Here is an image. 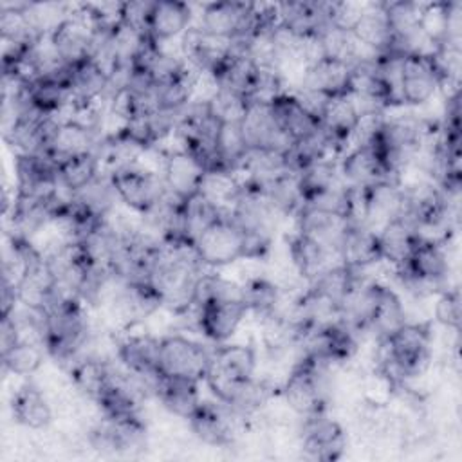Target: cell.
I'll return each mask as SVG.
<instances>
[{"instance_id": "35", "label": "cell", "mask_w": 462, "mask_h": 462, "mask_svg": "<svg viewBox=\"0 0 462 462\" xmlns=\"http://www.w3.org/2000/svg\"><path fill=\"white\" fill-rule=\"evenodd\" d=\"M298 180V189L301 195L303 204L310 202L314 197L321 195L334 184L341 180L339 177V168H337V159H319L309 166H305L300 173H296Z\"/></svg>"}, {"instance_id": "6", "label": "cell", "mask_w": 462, "mask_h": 462, "mask_svg": "<svg viewBox=\"0 0 462 462\" xmlns=\"http://www.w3.org/2000/svg\"><path fill=\"white\" fill-rule=\"evenodd\" d=\"M346 435L343 426L330 419L327 411L303 417L301 451L303 457L318 462H332L343 455Z\"/></svg>"}, {"instance_id": "2", "label": "cell", "mask_w": 462, "mask_h": 462, "mask_svg": "<svg viewBox=\"0 0 462 462\" xmlns=\"http://www.w3.org/2000/svg\"><path fill=\"white\" fill-rule=\"evenodd\" d=\"M195 251L206 269L224 267L244 258V233L227 209L200 233Z\"/></svg>"}, {"instance_id": "3", "label": "cell", "mask_w": 462, "mask_h": 462, "mask_svg": "<svg viewBox=\"0 0 462 462\" xmlns=\"http://www.w3.org/2000/svg\"><path fill=\"white\" fill-rule=\"evenodd\" d=\"M110 177L119 200L137 215L146 213L168 189L162 171L143 162L112 171Z\"/></svg>"}, {"instance_id": "8", "label": "cell", "mask_w": 462, "mask_h": 462, "mask_svg": "<svg viewBox=\"0 0 462 462\" xmlns=\"http://www.w3.org/2000/svg\"><path fill=\"white\" fill-rule=\"evenodd\" d=\"M49 40L58 58L67 65L74 67L90 58L92 25L79 5H72V11L49 32Z\"/></svg>"}, {"instance_id": "7", "label": "cell", "mask_w": 462, "mask_h": 462, "mask_svg": "<svg viewBox=\"0 0 462 462\" xmlns=\"http://www.w3.org/2000/svg\"><path fill=\"white\" fill-rule=\"evenodd\" d=\"M159 339L148 332H134L126 328L123 337L116 343L117 361L132 374L143 377L153 390L159 381Z\"/></svg>"}, {"instance_id": "29", "label": "cell", "mask_w": 462, "mask_h": 462, "mask_svg": "<svg viewBox=\"0 0 462 462\" xmlns=\"http://www.w3.org/2000/svg\"><path fill=\"white\" fill-rule=\"evenodd\" d=\"M269 105L278 126L292 139V143L305 139L319 130V123L303 110L291 90L280 94Z\"/></svg>"}, {"instance_id": "12", "label": "cell", "mask_w": 462, "mask_h": 462, "mask_svg": "<svg viewBox=\"0 0 462 462\" xmlns=\"http://www.w3.org/2000/svg\"><path fill=\"white\" fill-rule=\"evenodd\" d=\"M197 318V328L209 341L226 343L238 330L247 316L242 300H215L202 307H191Z\"/></svg>"}, {"instance_id": "11", "label": "cell", "mask_w": 462, "mask_h": 462, "mask_svg": "<svg viewBox=\"0 0 462 462\" xmlns=\"http://www.w3.org/2000/svg\"><path fill=\"white\" fill-rule=\"evenodd\" d=\"M236 415L224 402H208L202 401L197 411L188 419L191 433L204 444L213 448H227L235 442L236 435Z\"/></svg>"}, {"instance_id": "44", "label": "cell", "mask_w": 462, "mask_h": 462, "mask_svg": "<svg viewBox=\"0 0 462 462\" xmlns=\"http://www.w3.org/2000/svg\"><path fill=\"white\" fill-rule=\"evenodd\" d=\"M435 321L446 328H460V291L458 287H448L437 294Z\"/></svg>"}, {"instance_id": "9", "label": "cell", "mask_w": 462, "mask_h": 462, "mask_svg": "<svg viewBox=\"0 0 462 462\" xmlns=\"http://www.w3.org/2000/svg\"><path fill=\"white\" fill-rule=\"evenodd\" d=\"M240 132L249 150H271L285 153L292 146V139L278 126L271 105L249 101Z\"/></svg>"}, {"instance_id": "14", "label": "cell", "mask_w": 462, "mask_h": 462, "mask_svg": "<svg viewBox=\"0 0 462 462\" xmlns=\"http://www.w3.org/2000/svg\"><path fill=\"white\" fill-rule=\"evenodd\" d=\"M180 56L189 67L200 74H213L227 56L229 40H220L204 32L199 25H191L180 36Z\"/></svg>"}, {"instance_id": "38", "label": "cell", "mask_w": 462, "mask_h": 462, "mask_svg": "<svg viewBox=\"0 0 462 462\" xmlns=\"http://www.w3.org/2000/svg\"><path fill=\"white\" fill-rule=\"evenodd\" d=\"M215 300H242V285L208 269L195 282L191 307H202Z\"/></svg>"}, {"instance_id": "4", "label": "cell", "mask_w": 462, "mask_h": 462, "mask_svg": "<svg viewBox=\"0 0 462 462\" xmlns=\"http://www.w3.org/2000/svg\"><path fill=\"white\" fill-rule=\"evenodd\" d=\"M254 2H211L199 14V27L220 40L251 38L254 29Z\"/></svg>"}, {"instance_id": "47", "label": "cell", "mask_w": 462, "mask_h": 462, "mask_svg": "<svg viewBox=\"0 0 462 462\" xmlns=\"http://www.w3.org/2000/svg\"><path fill=\"white\" fill-rule=\"evenodd\" d=\"M20 341V332L16 323L13 321L11 316H2V325H0V352L4 354L9 350L13 345Z\"/></svg>"}, {"instance_id": "39", "label": "cell", "mask_w": 462, "mask_h": 462, "mask_svg": "<svg viewBox=\"0 0 462 462\" xmlns=\"http://www.w3.org/2000/svg\"><path fill=\"white\" fill-rule=\"evenodd\" d=\"M242 188V179L238 173L229 171H206L199 188V193L204 195L209 202L220 209H229L236 200Z\"/></svg>"}, {"instance_id": "25", "label": "cell", "mask_w": 462, "mask_h": 462, "mask_svg": "<svg viewBox=\"0 0 462 462\" xmlns=\"http://www.w3.org/2000/svg\"><path fill=\"white\" fill-rule=\"evenodd\" d=\"M197 381L182 379V377H170V375H159L157 386H155V399L175 417L189 419L199 404L202 402L200 392H199Z\"/></svg>"}, {"instance_id": "27", "label": "cell", "mask_w": 462, "mask_h": 462, "mask_svg": "<svg viewBox=\"0 0 462 462\" xmlns=\"http://www.w3.org/2000/svg\"><path fill=\"white\" fill-rule=\"evenodd\" d=\"M348 81L350 65L330 58H321L305 67V70L300 76L298 87L318 90L327 96H337L348 92Z\"/></svg>"}, {"instance_id": "31", "label": "cell", "mask_w": 462, "mask_h": 462, "mask_svg": "<svg viewBox=\"0 0 462 462\" xmlns=\"http://www.w3.org/2000/svg\"><path fill=\"white\" fill-rule=\"evenodd\" d=\"M108 78L110 76L90 58L79 65H74L72 79L69 87L72 106L103 103L105 92L108 87Z\"/></svg>"}, {"instance_id": "18", "label": "cell", "mask_w": 462, "mask_h": 462, "mask_svg": "<svg viewBox=\"0 0 462 462\" xmlns=\"http://www.w3.org/2000/svg\"><path fill=\"white\" fill-rule=\"evenodd\" d=\"M287 247H289V260L292 263V269L307 283L318 278L323 271L330 269L332 265L341 263L339 254L332 253L330 249L323 247L316 240L298 231H294L289 236Z\"/></svg>"}, {"instance_id": "26", "label": "cell", "mask_w": 462, "mask_h": 462, "mask_svg": "<svg viewBox=\"0 0 462 462\" xmlns=\"http://www.w3.org/2000/svg\"><path fill=\"white\" fill-rule=\"evenodd\" d=\"M13 419L29 430H45L52 422V408L34 383H23L11 397Z\"/></svg>"}, {"instance_id": "32", "label": "cell", "mask_w": 462, "mask_h": 462, "mask_svg": "<svg viewBox=\"0 0 462 462\" xmlns=\"http://www.w3.org/2000/svg\"><path fill=\"white\" fill-rule=\"evenodd\" d=\"M404 323H406V314H404V305L401 298L393 289L381 283L379 298H377L366 336H372L374 339H377V343H381L388 339Z\"/></svg>"}, {"instance_id": "46", "label": "cell", "mask_w": 462, "mask_h": 462, "mask_svg": "<svg viewBox=\"0 0 462 462\" xmlns=\"http://www.w3.org/2000/svg\"><path fill=\"white\" fill-rule=\"evenodd\" d=\"M365 4L356 2H328V25L343 31H352L363 14Z\"/></svg>"}, {"instance_id": "23", "label": "cell", "mask_w": 462, "mask_h": 462, "mask_svg": "<svg viewBox=\"0 0 462 462\" xmlns=\"http://www.w3.org/2000/svg\"><path fill=\"white\" fill-rule=\"evenodd\" d=\"M101 137L103 134L99 130H92L70 119H63L51 148L43 155H47L56 164V168H60L70 157L94 152Z\"/></svg>"}, {"instance_id": "40", "label": "cell", "mask_w": 462, "mask_h": 462, "mask_svg": "<svg viewBox=\"0 0 462 462\" xmlns=\"http://www.w3.org/2000/svg\"><path fill=\"white\" fill-rule=\"evenodd\" d=\"M319 43L323 51V58H330L346 65H354L359 58L365 56L363 47L352 34V31H343L336 27H327L319 34Z\"/></svg>"}, {"instance_id": "43", "label": "cell", "mask_w": 462, "mask_h": 462, "mask_svg": "<svg viewBox=\"0 0 462 462\" xmlns=\"http://www.w3.org/2000/svg\"><path fill=\"white\" fill-rule=\"evenodd\" d=\"M209 112L222 123V125H240L245 117L249 99L227 90V88H217L213 96L208 99Z\"/></svg>"}, {"instance_id": "22", "label": "cell", "mask_w": 462, "mask_h": 462, "mask_svg": "<svg viewBox=\"0 0 462 462\" xmlns=\"http://www.w3.org/2000/svg\"><path fill=\"white\" fill-rule=\"evenodd\" d=\"M402 206L401 182H379L363 189L365 224L379 231L384 224L397 218Z\"/></svg>"}, {"instance_id": "33", "label": "cell", "mask_w": 462, "mask_h": 462, "mask_svg": "<svg viewBox=\"0 0 462 462\" xmlns=\"http://www.w3.org/2000/svg\"><path fill=\"white\" fill-rule=\"evenodd\" d=\"M72 200L97 218H106L121 202L108 171H99L87 186L72 193Z\"/></svg>"}, {"instance_id": "28", "label": "cell", "mask_w": 462, "mask_h": 462, "mask_svg": "<svg viewBox=\"0 0 462 462\" xmlns=\"http://www.w3.org/2000/svg\"><path fill=\"white\" fill-rule=\"evenodd\" d=\"M377 236L381 247V262L390 263L393 269L406 263L415 244L419 242L417 231L402 218H393L384 224L377 231Z\"/></svg>"}, {"instance_id": "21", "label": "cell", "mask_w": 462, "mask_h": 462, "mask_svg": "<svg viewBox=\"0 0 462 462\" xmlns=\"http://www.w3.org/2000/svg\"><path fill=\"white\" fill-rule=\"evenodd\" d=\"M193 13L191 5L177 0H159L153 2L150 22H148V36L162 45L168 40L182 36L191 27Z\"/></svg>"}, {"instance_id": "20", "label": "cell", "mask_w": 462, "mask_h": 462, "mask_svg": "<svg viewBox=\"0 0 462 462\" xmlns=\"http://www.w3.org/2000/svg\"><path fill=\"white\" fill-rule=\"evenodd\" d=\"M280 25L289 32L307 38L319 36L328 25V2H280Z\"/></svg>"}, {"instance_id": "19", "label": "cell", "mask_w": 462, "mask_h": 462, "mask_svg": "<svg viewBox=\"0 0 462 462\" xmlns=\"http://www.w3.org/2000/svg\"><path fill=\"white\" fill-rule=\"evenodd\" d=\"M161 171L166 188L184 200L199 193L202 177L206 173L204 166L189 152L182 148H175L162 155Z\"/></svg>"}, {"instance_id": "36", "label": "cell", "mask_w": 462, "mask_h": 462, "mask_svg": "<svg viewBox=\"0 0 462 462\" xmlns=\"http://www.w3.org/2000/svg\"><path fill=\"white\" fill-rule=\"evenodd\" d=\"M200 72L188 67L182 74L164 83L155 85L153 96L159 110H179L195 97V88Z\"/></svg>"}, {"instance_id": "5", "label": "cell", "mask_w": 462, "mask_h": 462, "mask_svg": "<svg viewBox=\"0 0 462 462\" xmlns=\"http://www.w3.org/2000/svg\"><path fill=\"white\" fill-rule=\"evenodd\" d=\"M162 307V300L150 282H123L103 307L123 327H139Z\"/></svg>"}, {"instance_id": "13", "label": "cell", "mask_w": 462, "mask_h": 462, "mask_svg": "<svg viewBox=\"0 0 462 462\" xmlns=\"http://www.w3.org/2000/svg\"><path fill=\"white\" fill-rule=\"evenodd\" d=\"M440 88L437 72L428 54H408L401 72V99L402 105L420 106L431 101Z\"/></svg>"}, {"instance_id": "42", "label": "cell", "mask_w": 462, "mask_h": 462, "mask_svg": "<svg viewBox=\"0 0 462 462\" xmlns=\"http://www.w3.org/2000/svg\"><path fill=\"white\" fill-rule=\"evenodd\" d=\"M43 365L42 345L20 339L2 354V366L5 372L20 377L32 375Z\"/></svg>"}, {"instance_id": "1", "label": "cell", "mask_w": 462, "mask_h": 462, "mask_svg": "<svg viewBox=\"0 0 462 462\" xmlns=\"http://www.w3.org/2000/svg\"><path fill=\"white\" fill-rule=\"evenodd\" d=\"M211 368V352L199 341L182 334H168L159 339V372L202 383Z\"/></svg>"}, {"instance_id": "45", "label": "cell", "mask_w": 462, "mask_h": 462, "mask_svg": "<svg viewBox=\"0 0 462 462\" xmlns=\"http://www.w3.org/2000/svg\"><path fill=\"white\" fill-rule=\"evenodd\" d=\"M153 2L152 0H130L121 2L119 5V20L135 31L148 34V22L152 13Z\"/></svg>"}, {"instance_id": "41", "label": "cell", "mask_w": 462, "mask_h": 462, "mask_svg": "<svg viewBox=\"0 0 462 462\" xmlns=\"http://www.w3.org/2000/svg\"><path fill=\"white\" fill-rule=\"evenodd\" d=\"M99 171H103V168L94 152L70 157L58 168L60 182L72 193L87 186Z\"/></svg>"}, {"instance_id": "34", "label": "cell", "mask_w": 462, "mask_h": 462, "mask_svg": "<svg viewBox=\"0 0 462 462\" xmlns=\"http://www.w3.org/2000/svg\"><path fill=\"white\" fill-rule=\"evenodd\" d=\"M242 301L247 314H254L258 319L273 314L283 296V289L267 276H249L242 283Z\"/></svg>"}, {"instance_id": "17", "label": "cell", "mask_w": 462, "mask_h": 462, "mask_svg": "<svg viewBox=\"0 0 462 462\" xmlns=\"http://www.w3.org/2000/svg\"><path fill=\"white\" fill-rule=\"evenodd\" d=\"M357 117L359 112L348 92L332 96L328 99L327 108L319 119V128L337 157H341L348 150V141L357 123Z\"/></svg>"}, {"instance_id": "37", "label": "cell", "mask_w": 462, "mask_h": 462, "mask_svg": "<svg viewBox=\"0 0 462 462\" xmlns=\"http://www.w3.org/2000/svg\"><path fill=\"white\" fill-rule=\"evenodd\" d=\"M218 206L209 202L204 195L195 193L184 200L182 206V235L186 240L193 242L200 236V233L211 226L222 213Z\"/></svg>"}, {"instance_id": "15", "label": "cell", "mask_w": 462, "mask_h": 462, "mask_svg": "<svg viewBox=\"0 0 462 462\" xmlns=\"http://www.w3.org/2000/svg\"><path fill=\"white\" fill-rule=\"evenodd\" d=\"M294 220L298 233L316 240L323 247L339 254L341 242L346 229L350 227V222L345 217L310 206H301L300 211L294 215Z\"/></svg>"}, {"instance_id": "24", "label": "cell", "mask_w": 462, "mask_h": 462, "mask_svg": "<svg viewBox=\"0 0 462 462\" xmlns=\"http://www.w3.org/2000/svg\"><path fill=\"white\" fill-rule=\"evenodd\" d=\"M341 263L352 269H368L381 262L377 231L366 224H350L339 247Z\"/></svg>"}, {"instance_id": "16", "label": "cell", "mask_w": 462, "mask_h": 462, "mask_svg": "<svg viewBox=\"0 0 462 462\" xmlns=\"http://www.w3.org/2000/svg\"><path fill=\"white\" fill-rule=\"evenodd\" d=\"M256 348L253 343H220L211 352V368L206 375L213 381H245L254 377Z\"/></svg>"}, {"instance_id": "30", "label": "cell", "mask_w": 462, "mask_h": 462, "mask_svg": "<svg viewBox=\"0 0 462 462\" xmlns=\"http://www.w3.org/2000/svg\"><path fill=\"white\" fill-rule=\"evenodd\" d=\"M352 34L356 36L359 45L372 54L383 52L390 47L392 31L384 14L383 2L365 4L363 14L352 29Z\"/></svg>"}, {"instance_id": "10", "label": "cell", "mask_w": 462, "mask_h": 462, "mask_svg": "<svg viewBox=\"0 0 462 462\" xmlns=\"http://www.w3.org/2000/svg\"><path fill=\"white\" fill-rule=\"evenodd\" d=\"M337 168L341 180L357 189H366L379 182H402L401 177L386 168L374 148H348L337 159Z\"/></svg>"}]
</instances>
